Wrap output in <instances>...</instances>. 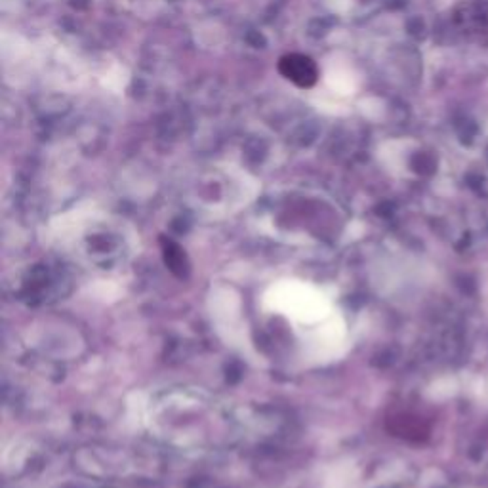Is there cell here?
Wrapping results in <instances>:
<instances>
[{"label": "cell", "mask_w": 488, "mask_h": 488, "mask_svg": "<svg viewBox=\"0 0 488 488\" xmlns=\"http://www.w3.org/2000/svg\"><path fill=\"white\" fill-rule=\"evenodd\" d=\"M279 73L298 88H311L319 81V67L305 54H286L279 61Z\"/></svg>", "instance_id": "obj_1"}]
</instances>
